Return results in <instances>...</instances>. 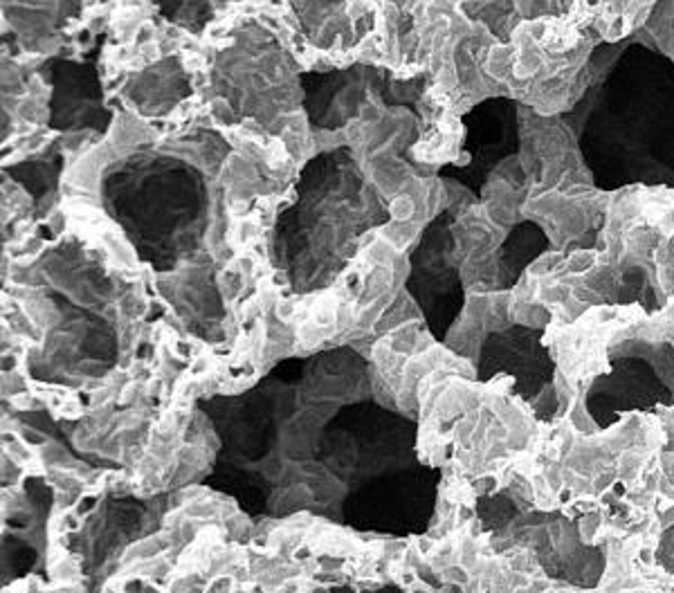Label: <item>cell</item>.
I'll return each mask as SVG.
<instances>
[{
    "label": "cell",
    "instance_id": "obj_1",
    "mask_svg": "<svg viewBox=\"0 0 674 593\" xmlns=\"http://www.w3.org/2000/svg\"><path fill=\"white\" fill-rule=\"evenodd\" d=\"M562 115L600 191L632 185L674 189V61L645 30L600 43Z\"/></svg>",
    "mask_w": 674,
    "mask_h": 593
},
{
    "label": "cell",
    "instance_id": "obj_2",
    "mask_svg": "<svg viewBox=\"0 0 674 593\" xmlns=\"http://www.w3.org/2000/svg\"><path fill=\"white\" fill-rule=\"evenodd\" d=\"M389 218V205L351 148L317 153L297 173L290 203L277 214L270 234L279 283L297 292L328 285L360 250L364 234Z\"/></svg>",
    "mask_w": 674,
    "mask_h": 593
},
{
    "label": "cell",
    "instance_id": "obj_3",
    "mask_svg": "<svg viewBox=\"0 0 674 593\" xmlns=\"http://www.w3.org/2000/svg\"><path fill=\"white\" fill-rule=\"evenodd\" d=\"M99 200L137 259L155 272H173L203 250L212 194L207 173L187 158L135 148L103 171Z\"/></svg>",
    "mask_w": 674,
    "mask_h": 593
},
{
    "label": "cell",
    "instance_id": "obj_4",
    "mask_svg": "<svg viewBox=\"0 0 674 593\" xmlns=\"http://www.w3.org/2000/svg\"><path fill=\"white\" fill-rule=\"evenodd\" d=\"M299 106L315 133H333L348 121L362 117L371 101L387 106H405L418 115L416 101L425 90V77L398 81L389 68L353 63L328 70H299Z\"/></svg>",
    "mask_w": 674,
    "mask_h": 593
},
{
    "label": "cell",
    "instance_id": "obj_5",
    "mask_svg": "<svg viewBox=\"0 0 674 593\" xmlns=\"http://www.w3.org/2000/svg\"><path fill=\"white\" fill-rule=\"evenodd\" d=\"M245 46L218 57L216 88L239 115L268 124L290 106L293 88L299 90V86H293V77H299V70L264 30H255Z\"/></svg>",
    "mask_w": 674,
    "mask_h": 593
},
{
    "label": "cell",
    "instance_id": "obj_6",
    "mask_svg": "<svg viewBox=\"0 0 674 593\" xmlns=\"http://www.w3.org/2000/svg\"><path fill=\"white\" fill-rule=\"evenodd\" d=\"M457 209H443L420 232L409 254L407 290L423 308L434 333L443 335L463 308V285L454 261Z\"/></svg>",
    "mask_w": 674,
    "mask_h": 593
},
{
    "label": "cell",
    "instance_id": "obj_7",
    "mask_svg": "<svg viewBox=\"0 0 674 593\" xmlns=\"http://www.w3.org/2000/svg\"><path fill=\"white\" fill-rule=\"evenodd\" d=\"M106 34H99L95 48L81 59L52 57L39 68V74L50 83L48 126L57 133L92 130L106 135L115 112L106 106L99 57Z\"/></svg>",
    "mask_w": 674,
    "mask_h": 593
},
{
    "label": "cell",
    "instance_id": "obj_8",
    "mask_svg": "<svg viewBox=\"0 0 674 593\" xmlns=\"http://www.w3.org/2000/svg\"><path fill=\"white\" fill-rule=\"evenodd\" d=\"M466 128L461 153L466 164H448L439 171L441 180H454L475 198H481L488 178L504 160L519 153V106L511 97H488L475 103L461 117Z\"/></svg>",
    "mask_w": 674,
    "mask_h": 593
},
{
    "label": "cell",
    "instance_id": "obj_9",
    "mask_svg": "<svg viewBox=\"0 0 674 593\" xmlns=\"http://www.w3.org/2000/svg\"><path fill=\"white\" fill-rule=\"evenodd\" d=\"M124 99L144 117H162L191 97V81L180 57H166L128 77Z\"/></svg>",
    "mask_w": 674,
    "mask_h": 593
},
{
    "label": "cell",
    "instance_id": "obj_10",
    "mask_svg": "<svg viewBox=\"0 0 674 593\" xmlns=\"http://www.w3.org/2000/svg\"><path fill=\"white\" fill-rule=\"evenodd\" d=\"M63 162L66 158L61 153L59 142H54L50 144V148L43 155H34V158L21 160L16 164H7V167H3V176L19 182L32 198L34 212L43 214L59 196Z\"/></svg>",
    "mask_w": 674,
    "mask_h": 593
},
{
    "label": "cell",
    "instance_id": "obj_11",
    "mask_svg": "<svg viewBox=\"0 0 674 593\" xmlns=\"http://www.w3.org/2000/svg\"><path fill=\"white\" fill-rule=\"evenodd\" d=\"M551 248L548 237L537 223L522 221L508 232L502 252H499V279L497 288H511L519 279L522 270L531 261H535L539 254Z\"/></svg>",
    "mask_w": 674,
    "mask_h": 593
},
{
    "label": "cell",
    "instance_id": "obj_12",
    "mask_svg": "<svg viewBox=\"0 0 674 593\" xmlns=\"http://www.w3.org/2000/svg\"><path fill=\"white\" fill-rule=\"evenodd\" d=\"M166 23L200 34L234 0H151Z\"/></svg>",
    "mask_w": 674,
    "mask_h": 593
},
{
    "label": "cell",
    "instance_id": "obj_13",
    "mask_svg": "<svg viewBox=\"0 0 674 593\" xmlns=\"http://www.w3.org/2000/svg\"><path fill=\"white\" fill-rule=\"evenodd\" d=\"M344 0H306L299 19L304 34L317 46H330L337 34H342Z\"/></svg>",
    "mask_w": 674,
    "mask_h": 593
},
{
    "label": "cell",
    "instance_id": "obj_14",
    "mask_svg": "<svg viewBox=\"0 0 674 593\" xmlns=\"http://www.w3.org/2000/svg\"><path fill=\"white\" fill-rule=\"evenodd\" d=\"M645 32L659 50L674 61V0H656L645 23Z\"/></svg>",
    "mask_w": 674,
    "mask_h": 593
},
{
    "label": "cell",
    "instance_id": "obj_15",
    "mask_svg": "<svg viewBox=\"0 0 674 593\" xmlns=\"http://www.w3.org/2000/svg\"><path fill=\"white\" fill-rule=\"evenodd\" d=\"M171 548L169 537H160V535H151L142 539V542H135L126 548L124 560L128 564H137V562H146V560H155V557L164 555Z\"/></svg>",
    "mask_w": 674,
    "mask_h": 593
},
{
    "label": "cell",
    "instance_id": "obj_16",
    "mask_svg": "<svg viewBox=\"0 0 674 593\" xmlns=\"http://www.w3.org/2000/svg\"><path fill=\"white\" fill-rule=\"evenodd\" d=\"M203 582L205 578H200L198 573L178 575V578H171L169 584H166V593H196Z\"/></svg>",
    "mask_w": 674,
    "mask_h": 593
},
{
    "label": "cell",
    "instance_id": "obj_17",
    "mask_svg": "<svg viewBox=\"0 0 674 593\" xmlns=\"http://www.w3.org/2000/svg\"><path fill=\"white\" fill-rule=\"evenodd\" d=\"M16 434H19L21 436V441H25V443H28L30 445V448H43V445H48L50 441H48V436L46 434H43L41 430H39V427H34V425H23V427H19V432H16Z\"/></svg>",
    "mask_w": 674,
    "mask_h": 593
},
{
    "label": "cell",
    "instance_id": "obj_18",
    "mask_svg": "<svg viewBox=\"0 0 674 593\" xmlns=\"http://www.w3.org/2000/svg\"><path fill=\"white\" fill-rule=\"evenodd\" d=\"M23 476V465L16 463L10 454H3V485L12 488Z\"/></svg>",
    "mask_w": 674,
    "mask_h": 593
},
{
    "label": "cell",
    "instance_id": "obj_19",
    "mask_svg": "<svg viewBox=\"0 0 674 593\" xmlns=\"http://www.w3.org/2000/svg\"><path fill=\"white\" fill-rule=\"evenodd\" d=\"M234 584H236V580L232 578V575H225V573L216 575V578H212V582L207 584L205 593H232Z\"/></svg>",
    "mask_w": 674,
    "mask_h": 593
},
{
    "label": "cell",
    "instance_id": "obj_20",
    "mask_svg": "<svg viewBox=\"0 0 674 593\" xmlns=\"http://www.w3.org/2000/svg\"><path fill=\"white\" fill-rule=\"evenodd\" d=\"M97 503H99V496L97 494H81L79 496V501L75 505V512L79 514V517H90V514L95 512V508H97Z\"/></svg>",
    "mask_w": 674,
    "mask_h": 593
},
{
    "label": "cell",
    "instance_id": "obj_21",
    "mask_svg": "<svg viewBox=\"0 0 674 593\" xmlns=\"http://www.w3.org/2000/svg\"><path fill=\"white\" fill-rule=\"evenodd\" d=\"M32 524V514L28 510H12L10 514H7V526L14 528V530H25V528H30Z\"/></svg>",
    "mask_w": 674,
    "mask_h": 593
},
{
    "label": "cell",
    "instance_id": "obj_22",
    "mask_svg": "<svg viewBox=\"0 0 674 593\" xmlns=\"http://www.w3.org/2000/svg\"><path fill=\"white\" fill-rule=\"evenodd\" d=\"M317 564L321 571H328V573H335V571H342L346 560L344 557H333V555H321L317 557Z\"/></svg>",
    "mask_w": 674,
    "mask_h": 593
},
{
    "label": "cell",
    "instance_id": "obj_23",
    "mask_svg": "<svg viewBox=\"0 0 674 593\" xmlns=\"http://www.w3.org/2000/svg\"><path fill=\"white\" fill-rule=\"evenodd\" d=\"M207 369H209V362H207V360H196V364H191L189 376L198 378V376H203V373H205Z\"/></svg>",
    "mask_w": 674,
    "mask_h": 593
},
{
    "label": "cell",
    "instance_id": "obj_24",
    "mask_svg": "<svg viewBox=\"0 0 674 593\" xmlns=\"http://www.w3.org/2000/svg\"><path fill=\"white\" fill-rule=\"evenodd\" d=\"M176 355L180 357V360H182V357H191V355H194V348H191L189 342H178L176 344Z\"/></svg>",
    "mask_w": 674,
    "mask_h": 593
},
{
    "label": "cell",
    "instance_id": "obj_25",
    "mask_svg": "<svg viewBox=\"0 0 674 593\" xmlns=\"http://www.w3.org/2000/svg\"><path fill=\"white\" fill-rule=\"evenodd\" d=\"M310 593H328V589H324V587H315V589H310Z\"/></svg>",
    "mask_w": 674,
    "mask_h": 593
},
{
    "label": "cell",
    "instance_id": "obj_26",
    "mask_svg": "<svg viewBox=\"0 0 674 593\" xmlns=\"http://www.w3.org/2000/svg\"><path fill=\"white\" fill-rule=\"evenodd\" d=\"M414 593H425V591H414Z\"/></svg>",
    "mask_w": 674,
    "mask_h": 593
}]
</instances>
